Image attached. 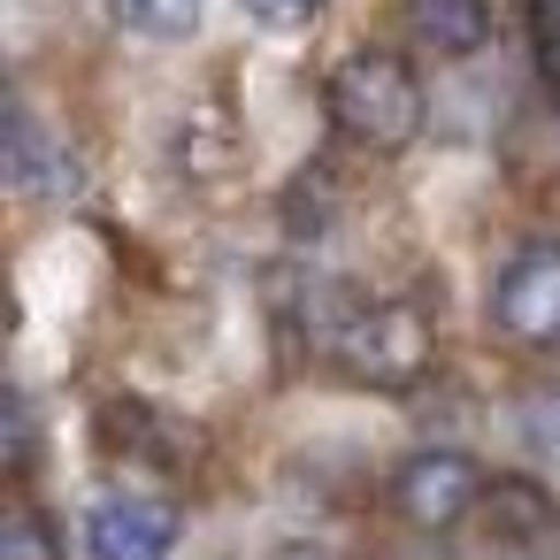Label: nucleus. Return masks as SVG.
<instances>
[{"label": "nucleus", "mask_w": 560, "mask_h": 560, "mask_svg": "<svg viewBox=\"0 0 560 560\" xmlns=\"http://www.w3.org/2000/svg\"><path fill=\"white\" fill-rule=\"evenodd\" d=\"M330 124L338 131H353L361 147H407L415 131H422V85H415V70L399 62V55H384V47H361V55H346L338 70H330Z\"/></svg>", "instance_id": "obj_1"}, {"label": "nucleus", "mask_w": 560, "mask_h": 560, "mask_svg": "<svg viewBox=\"0 0 560 560\" xmlns=\"http://www.w3.org/2000/svg\"><path fill=\"white\" fill-rule=\"evenodd\" d=\"M315 346L330 361H346L353 376H376V384H407L422 361H430V330L415 323V307H392V300H346L315 323Z\"/></svg>", "instance_id": "obj_2"}, {"label": "nucleus", "mask_w": 560, "mask_h": 560, "mask_svg": "<svg viewBox=\"0 0 560 560\" xmlns=\"http://www.w3.org/2000/svg\"><path fill=\"white\" fill-rule=\"evenodd\" d=\"M491 323L529 346H560V238H529L491 277Z\"/></svg>", "instance_id": "obj_3"}, {"label": "nucleus", "mask_w": 560, "mask_h": 560, "mask_svg": "<svg viewBox=\"0 0 560 560\" xmlns=\"http://www.w3.org/2000/svg\"><path fill=\"white\" fill-rule=\"evenodd\" d=\"M177 537H185L177 506L139 499V491H101V499L85 506V522H78L85 560H170Z\"/></svg>", "instance_id": "obj_4"}, {"label": "nucleus", "mask_w": 560, "mask_h": 560, "mask_svg": "<svg viewBox=\"0 0 560 560\" xmlns=\"http://www.w3.org/2000/svg\"><path fill=\"white\" fill-rule=\"evenodd\" d=\"M392 499H399V514L407 522H422V529H445V522H460L476 499H483V468L468 460V453H415V460H399V476H392Z\"/></svg>", "instance_id": "obj_5"}, {"label": "nucleus", "mask_w": 560, "mask_h": 560, "mask_svg": "<svg viewBox=\"0 0 560 560\" xmlns=\"http://www.w3.org/2000/svg\"><path fill=\"white\" fill-rule=\"evenodd\" d=\"M0 154H9V185L32 192V200H78L85 192V162L24 101H9V139H0Z\"/></svg>", "instance_id": "obj_6"}, {"label": "nucleus", "mask_w": 560, "mask_h": 560, "mask_svg": "<svg viewBox=\"0 0 560 560\" xmlns=\"http://www.w3.org/2000/svg\"><path fill=\"white\" fill-rule=\"evenodd\" d=\"M407 32L445 62H468L491 47V0H407Z\"/></svg>", "instance_id": "obj_7"}, {"label": "nucleus", "mask_w": 560, "mask_h": 560, "mask_svg": "<svg viewBox=\"0 0 560 560\" xmlns=\"http://www.w3.org/2000/svg\"><path fill=\"white\" fill-rule=\"evenodd\" d=\"M108 16L139 39H192L200 32V0H108Z\"/></svg>", "instance_id": "obj_8"}, {"label": "nucleus", "mask_w": 560, "mask_h": 560, "mask_svg": "<svg viewBox=\"0 0 560 560\" xmlns=\"http://www.w3.org/2000/svg\"><path fill=\"white\" fill-rule=\"evenodd\" d=\"M55 545H62V537L47 529L39 506H9V522H0V560H62Z\"/></svg>", "instance_id": "obj_9"}, {"label": "nucleus", "mask_w": 560, "mask_h": 560, "mask_svg": "<svg viewBox=\"0 0 560 560\" xmlns=\"http://www.w3.org/2000/svg\"><path fill=\"white\" fill-rule=\"evenodd\" d=\"M238 9L254 16V24H269V32H300V24H315L330 0H238Z\"/></svg>", "instance_id": "obj_10"}]
</instances>
